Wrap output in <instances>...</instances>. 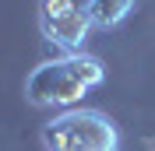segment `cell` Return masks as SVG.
Returning a JSON list of instances; mask_svg holds the SVG:
<instances>
[{
	"label": "cell",
	"mask_w": 155,
	"mask_h": 151,
	"mask_svg": "<svg viewBox=\"0 0 155 151\" xmlns=\"http://www.w3.org/2000/svg\"><path fill=\"white\" fill-rule=\"evenodd\" d=\"M106 81V67L92 53H60L25 77V98L39 109H74Z\"/></svg>",
	"instance_id": "obj_1"
},
{
	"label": "cell",
	"mask_w": 155,
	"mask_h": 151,
	"mask_svg": "<svg viewBox=\"0 0 155 151\" xmlns=\"http://www.w3.org/2000/svg\"><path fill=\"white\" fill-rule=\"evenodd\" d=\"M46 151H120V127L102 109H64L42 127Z\"/></svg>",
	"instance_id": "obj_2"
},
{
	"label": "cell",
	"mask_w": 155,
	"mask_h": 151,
	"mask_svg": "<svg viewBox=\"0 0 155 151\" xmlns=\"http://www.w3.org/2000/svg\"><path fill=\"white\" fill-rule=\"evenodd\" d=\"M39 32L60 53H85L92 21L78 0H39Z\"/></svg>",
	"instance_id": "obj_3"
},
{
	"label": "cell",
	"mask_w": 155,
	"mask_h": 151,
	"mask_svg": "<svg viewBox=\"0 0 155 151\" xmlns=\"http://www.w3.org/2000/svg\"><path fill=\"white\" fill-rule=\"evenodd\" d=\"M134 7H137V0H85V14L92 21V28H99V32L120 28L134 14Z\"/></svg>",
	"instance_id": "obj_4"
}]
</instances>
